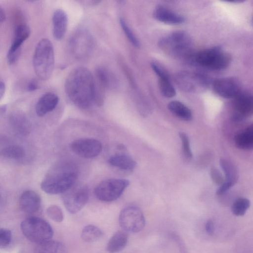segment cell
<instances>
[{
	"label": "cell",
	"mask_w": 253,
	"mask_h": 253,
	"mask_svg": "<svg viewBox=\"0 0 253 253\" xmlns=\"http://www.w3.org/2000/svg\"><path fill=\"white\" fill-rule=\"evenodd\" d=\"M236 146L244 150H252L253 148V126H249L243 131L237 133L234 137Z\"/></svg>",
	"instance_id": "cell-21"
},
{
	"label": "cell",
	"mask_w": 253,
	"mask_h": 253,
	"mask_svg": "<svg viewBox=\"0 0 253 253\" xmlns=\"http://www.w3.org/2000/svg\"><path fill=\"white\" fill-rule=\"evenodd\" d=\"M153 16L157 20L168 24L178 25L184 22L185 19L162 5H157L153 11Z\"/></svg>",
	"instance_id": "cell-17"
},
{
	"label": "cell",
	"mask_w": 253,
	"mask_h": 253,
	"mask_svg": "<svg viewBox=\"0 0 253 253\" xmlns=\"http://www.w3.org/2000/svg\"><path fill=\"white\" fill-rule=\"evenodd\" d=\"M214 91L224 98H235L241 92L239 82L233 78H222L215 80L213 83Z\"/></svg>",
	"instance_id": "cell-15"
},
{
	"label": "cell",
	"mask_w": 253,
	"mask_h": 253,
	"mask_svg": "<svg viewBox=\"0 0 253 253\" xmlns=\"http://www.w3.org/2000/svg\"><path fill=\"white\" fill-rule=\"evenodd\" d=\"M69 45L72 56L81 59L89 54L93 46V40L87 31L80 29L72 35Z\"/></svg>",
	"instance_id": "cell-10"
},
{
	"label": "cell",
	"mask_w": 253,
	"mask_h": 253,
	"mask_svg": "<svg viewBox=\"0 0 253 253\" xmlns=\"http://www.w3.org/2000/svg\"><path fill=\"white\" fill-rule=\"evenodd\" d=\"M0 156L8 159L19 160L25 156V151L20 146L10 145L0 151Z\"/></svg>",
	"instance_id": "cell-28"
},
{
	"label": "cell",
	"mask_w": 253,
	"mask_h": 253,
	"mask_svg": "<svg viewBox=\"0 0 253 253\" xmlns=\"http://www.w3.org/2000/svg\"><path fill=\"white\" fill-rule=\"evenodd\" d=\"M168 108L171 113L181 120L190 121L192 119L193 115L190 109L179 101L173 100L169 102Z\"/></svg>",
	"instance_id": "cell-24"
},
{
	"label": "cell",
	"mask_w": 253,
	"mask_h": 253,
	"mask_svg": "<svg viewBox=\"0 0 253 253\" xmlns=\"http://www.w3.org/2000/svg\"><path fill=\"white\" fill-rule=\"evenodd\" d=\"M96 76L99 83L104 87L113 88L117 85L116 78L104 68H98L96 70Z\"/></svg>",
	"instance_id": "cell-27"
},
{
	"label": "cell",
	"mask_w": 253,
	"mask_h": 253,
	"mask_svg": "<svg viewBox=\"0 0 253 253\" xmlns=\"http://www.w3.org/2000/svg\"><path fill=\"white\" fill-rule=\"evenodd\" d=\"M119 224L126 232L136 233L142 230L145 224V220L141 209L135 206H127L120 212Z\"/></svg>",
	"instance_id": "cell-8"
},
{
	"label": "cell",
	"mask_w": 253,
	"mask_h": 253,
	"mask_svg": "<svg viewBox=\"0 0 253 253\" xmlns=\"http://www.w3.org/2000/svg\"><path fill=\"white\" fill-rule=\"evenodd\" d=\"M5 91V85L4 82L0 76V100L3 96Z\"/></svg>",
	"instance_id": "cell-39"
},
{
	"label": "cell",
	"mask_w": 253,
	"mask_h": 253,
	"mask_svg": "<svg viewBox=\"0 0 253 253\" xmlns=\"http://www.w3.org/2000/svg\"><path fill=\"white\" fill-rule=\"evenodd\" d=\"M52 33L56 40L64 37L67 28L68 17L66 12L61 9H56L52 16Z\"/></svg>",
	"instance_id": "cell-20"
},
{
	"label": "cell",
	"mask_w": 253,
	"mask_h": 253,
	"mask_svg": "<svg viewBox=\"0 0 253 253\" xmlns=\"http://www.w3.org/2000/svg\"><path fill=\"white\" fill-rule=\"evenodd\" d=\"M151 68L159 77V79L169 78V75L166 69L161 65L156 62H152L151 63Z\"/></svg>",
	"instance_id": "cell-35"
},
{
	"label": "cell",
	"mask_w": 253,
	"mask_h": 253,
	"mask_svg": "<svg viewBox=\"0 0 253 253\" xmlns=\"http://www.w3.org/2000/svg\"><path fill=\"white\" fill-rule=\"evenodd\" d=\"M205 229L207 233L210 235L213 234L214 231V225L212 221L209 220L205 224Z\"/></svg>",
	"instance_id": "cell-38"
},
{
	"label": "cell",
	"mask_w": 253,
	"mask_h": 253,
	"mask_svg": "<svg viewBox=\"0 0 253 253\" xmlns=\"http://www.w3.org/2000/svg\"><path fill=\"white\" fill-rule=\"evenodd\" d=\"M19 204L20 209L23 212L34 213L39 210L41 200L38 194L35 191L26 190L21 195Z\"/></svg>",
	"instance_id": "cell-16"
},
{
	"label": "cell",
	"mask_w": 253,
	"mask_h": 253,
	"mask_svg": "<svg viewBox=\"0 0 253 253\" xmlns=\"http://www.w3.org/2000/svg\"><path fill=\"white\" fill-rule=\"evenodd\" d=\"M59 102L58 96L52 92L42 95L38 101L35 108L36 113L39 117H43L52 111Z\"/></svg>",
	"instance_id": "cell-19"
},
{
	"label": "cell",
	"mask_w": 253,
	"mask_h": 253,
	"mask_svg": "<svg viewBox=\"0 0 253 253\" xmlns=\"http://www.w3.org/2000/svg\"><path fill=\"white\" fill-rule=\"evenodd\" d=\"M77 178V172L70 167L56 168L42 180L41 187L49 194H63L75 185Z\"/></svg>",
	"instance_id": "cell-2"
},
{
	"label": "cell",
	"mask_w": 253,
	"mask_h": 253,
	"mask_svg": "<svg viewBox=\"0 0 253 253\" xmlns=\"http://www.w3.org/2000/svg\"><path fill=\"white\" fill-rule=\"evenodd\" d=\"M70 148L77 155L85 159H92L100 154L102 146L97 139L83 138L72 141Z\"/></svg>",
	"instance_id": "cell-12"
},
{
	"label": "cell",
	"mask_w": 253,
	"mask_h": 253,
	"mask_svg": "<svg viewBox=\"0 0 253 253\" xmlns=\"http://www.w3.org/2000/svg\"><path fill=\"white\" fill-rule=\"evenodd\" d=\"M179 136L181 141L183 153L187 159L191 160L193 157V154L190 146L188 136L184 132H179Z\"/></svg>",
	"instance_id": "cell-33"
},
{
	"label": "cell",
	"mask_w": 253,
	"mask_h": 253,
	"mask_svg": "<svg viewBox=\"0 0 253 253\" xmlns=\"http://www.w3.org/2000/svg\"><path fill=\"white\" fill-rule=\"evenodd\" d=\"M219 164L225 177L224 182L232 186H234L238 178L236 167L231 162L224 159H220Z\"/></svg>",
	"instance_id": "cell-25"
},
{
	"label": "cell",
	"mask_w": 253,
	"mask_h": 253,
	"mask_svg": "<svg viewBox=\"0 0 253 253\" xmlns=\"http://www.w3.org/2000/svg\"><path fill=\"white\" fill-rule=\"evenodd\" d=\"M234 98L233 121L241 122L252 115L253 101L251 94L241 92Z\"/></svg>",
	"instance_id": "cell-14"
},
{
	"label": "cell",
	"mask_w": 253,
	"mask_h": 253,
	"mask_svg": "<svg viewBox=\"0 0 253 253\" xmlns=\"http://www.w3.org/2000/svg\"><path fill=\"white\" fill-rule=\"evenodd\" d=\"M5 19V14L3 8L0 6V23L3 22Z\"/></svg>",
	"instance_id": "cell-40"
},
{
	"label": "cell",
	"mask_w": 253,
	"mask_h": 253,
	"mask_svg": "<svg viewBox=\"0 0 253 253\" xmlns=\"http://www.w3.org/2000/svg\"><path fill=\"white\" fill-rule=\"evenodd\" d=\"M250 205L251 203L248 199L246 198H238L232 206V212L236 216H243L250 208Z\"/></svg>",
	"instance_id": "cell-29"
},
{
	"label": "cell",
	"mask_w": 253,
	"mask_h": 253,
	"mask_svg": "<svg viewBox=\"0 0 253 253\" xmlns=\"http://www.w3.org/2000/svg\"><path fill=\"white\" fill-rule=\"evenodd\" d=\"M30 28L26 24H21L16 26L13 40L7 54V60L9 64H13L17 60L20 48L23 42L31 34Z\"/></svg>",
	"instance_id": "cell-13"
},
{
	"label": "cell",
	"mask_w": 253,
	"mask_h": 253,
	"mask_svg": "<svg viewBox=\"0 0 253 253\" xmlns=\"http://www.w3.org/2000/svg\"><path fill=\"white\" fill-rule=\"evenodd\" d=\"M103 234L102 231L98 227L94 225H87L83 229L81 237L84 242L90 243L98 241Z\"/></svg>",
	"instance_id": "cell-26"
},
{
	"label": "cell",
	"mask_w": 253,
	"mask_h": 253,
	"mask_svg": "<svg viewBox=\"0 0 253 253\" xmlns=\"http://www.w3.org/2000/svg\"><path fill=\"white\" fill-rule=\"evenodd\" d=\"M130 182L125 179L110 178L100 182L95 188L94 193L98 200L112 202L118 199L129 185Z\"/></svg>",
	"instance_id": "cell-7"
},
{
	"label": "cell",
	"mask_w": 253,
	"mask_h": 253,
	"mask_svg": "<svg viewBox=\"0 0 253 253\" xmlns=\"http://www.w3.org/2000/svg\"><path fill=\"white\" fill-rule=\"evenodd\" d=\"M65 91L70 100L77 107L87 109L97 104L95 82L87 68L80 67L73 70L65 83Z\"/></svg>",
	"instance_id": "cell-1"
},
{
	"label": "cell",
	"mask_w": 253,
	"mask_h": 253,
	"mask_svg": "<svg viewBox=\"0 0 253 253\" xmlns=\"http://www.w3.org/2000/svg\"><path fill=\"white\" fill-rule=\"evenodd\" d=\"M176 81L180 87L190 92L204 90L208 87L210 82L208 77L204 74L188 72L178 73Z\"/></svg>",
	"instance_id": "cell-11"
},
{
	"label": "cell",
	"mask_w": 253,
	"mask_h": 253,
	"mask_svg": "<svg viewBox=\"0 0 253 253\" xmlns=\"http://www.w3.org/2000/svg\"><path fill=\"white\" fill-rule=\"evenodd\" d=\"M20 228L24 236L37 245L51 240L53 235L50 224L37 216H29L24 219Z\"/></svg>",
	"instance_id": "cell-5"
},
{
	"label": "cell",
	"mask_w": 253,
	"mask_h": 253,
	"mask_svg": "<svg viewBox=\"0 0 253 253\" xmlns=\"http://www.w3.org/2000/svg\"><path fill=\"white\" fill-rule=\"evenodd\" d=\"M211 176L213 181L217 185H221L225 181L220 171L215 167H212L211 169Z\"/></svg>",
	"instance_id": "cell-36"
},
{
	"label": "cell",
	"mask_w": 253,
	"mask_h": 253,
	"mask_svg": "<svg viewBox=\"0 0 253 253\" xmlns=\"http://www.w3.org/2000/svg\"><path fill=\"white\" fill-rule=\"evenodd\" d=\"M54 53L52 42L42 39L38 43L33 57V64L37 77L47 80L51 76L54 67Z\"/></svg>",
	"instance_id": "cell-4"
},
{
	"label": "cell",
	"mask_w": 253,
	"mask_h": 253,
	"mask_svg": "<svg viewBox=\"0 0 253 253\" xmlns=\"http://www.w3.org/2000/svg\"><path fill=\"white\" fill-rule=\"evenodd\" d=\"M12 234L8 229L0 228V248L7 246L10 243Z\"/></svg>",
	"instance_id": "cell-34"
},
{
	"label": "cell",
	"mask_w": 253,
	"mask_h": 253,
	"mask_svg": "<svg viewBox=\"0 0 253 253\" xmlns=\"http://www.w3.org/2000/svg\"><path fill=\"white\" fill-rule=\"evenodd\" d=\"M120 22L124 33L130 42L134 46L139 47L140 45V42L138 39L136 37L131 29L127 25L125 20L123 18H121L120 19Z\"/></svg>",
	"instance_id": "cell-32"
},
{
	"label": "cell",
	"mask_w": 253,
	"mask_h": 253,
	"mask_svg": "<svg viewBox=\"0 0 253 253\" xmlns=\"http://www.w3.org/2000/svg\"><path fill=\"white\" fill-rule=\"evenodd\" d=\"M34 253H68V252L62 243L51 239L38 244Z\"/></svg>",
	"instance_id": "cell-23"
},
{
	"label": "cell",
	"mask_w": 253,
	"mask_h": 253,
	"mask_svg": "<svg viewBox=\"0 0 253 253\" xmlns=\"http://www.w3.org/2000/svg\"><path fill=\"white\" fill-rule=\"evenodd\" d=\"M108 162L112 167L125 171L131 172L136 166V163L131 156L123 152L111 156Z\"/></svg>",
	"instance_id": "cell-18"
},
{
	"label": "cell",
	"mask_w": 253,
	"mask_h": 253,
	"mask_svg": "<svg viewBox=\"0 0 253 253\" xmlns=\"http://www.w3.org/2000/svg\"><path fill=\"white\" fill-rule=\"evenodd\" d=\"M39 85L37 82L34 80L31 81L26 86L27 90L28 91H34L37 90Z\"/></svg>",
	"instance_id": "cell-37"
},
{
	"label": "cell",
	"mask_w": 253,
	"mask_h": 253,
	"mask_svg": "<svg viewBox=\"0 0 253 253\" xmlns=\"http://www.w3.org/2000/svg\"><path fill=\"white\" fill-rule=\"evenodd\" d=\"M48 217L56 222H61L64 219L63 212L61 208L57 205H51L46 210Z\"/></svg>",
	"instance_id": "cell-31"
},
{
	"label": "cell",
	"mask_w": 253,
	"mask_h": 253,
	"mask_svg": "<svg viewBox=\"0 0 253 253\" xmlns=\"http://www.w3.org/2000/svg\"><path fill=\"white\" fill-rule=\"evenodd\" d=\"M128 235L125 231H118L111 237L107 245L110 253H116L122 250L126 245Z\"/></svg>",
	"instance_id": "cell-22"
},
{
	"label": "cell",
	"mask_w": 253,
	"mask_h": 253,
	"mask_svg": "<svg viewBox=\"0 0 253 253\" xmlns=\"http://www.w3.org/2000/svg\"><path fill=\"white\" fill-rule=\"evenodd\" d=\"M193 60L204 68L218 71L228 66L231 57L220 47L214 46L196 53L194 55Z\"/></svg>",
	"instance_id": "cell-6"
},
{
	"label": "cell",
	"mask_w": 253,
	"mask_h": 253,
	"mask_svg": "<svg viewBox=\"0 0 253 253\" xmlns=\"http://www.w3.org/2000/svg\"><path fill=\"white\" fill-rule=\"evenodd\" d=\"M6 106H0V113H4L6 110Z\"/></svg>",
	"instance_id": "cell-41"
},
{
	"label": "cell",
	"mask_w": 253,
	"mask_h": 253,
	"mask_svg": "<svg viewBox=\"0 0 253 253\" xmlns=\"http://www.w3.org/2000/svg\"><path fill=\"white\" fill-rule=\"evenodd\" d=\"M159 84L160 92L164 97L172 98L175 95L176 90L170 78L159 79Z\"/></svg>",
	"instance_id": "cell-30"
},
{
	"label": "cell",
	"mask_w": 253,
	"mask_h": 253,
	"mask_svg": "<svg viewBox=\"0 0 253 253\" xmlns=\"http://www.w3.org/2000/svg\"><path fill=\"white\" fill-rule=\"evenodd\" d=\"M161 49L175 57L193 59L192 41L189 35L181 31H175L159 42Z\"/></svg>",
	"instance_id": "cell-3"
},
{
	"label": "cell",
	"mask_w": 253,
	"mask_h": 253,
	"mask_svg": "<svg viewBox=\"0 0 253 253\" xmlns=\"http://www.w3.org/2000/svg\"><path fill=\"white\" fill-rule=\"evenodd\" d=\"M89 199V190L85 185L73 186L63 193L62 201L67 210L72 214L81 211Z\"/></svg>",
	"instance_id": "cell-9"
}]
</instances>
